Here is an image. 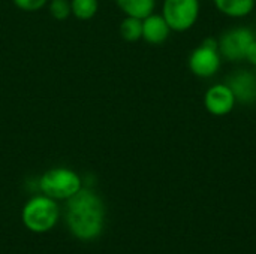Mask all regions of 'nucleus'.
I'll return each mask as SVG.
<instances>
[{"label":"nucleus","instance_id":"20e7f679","mask_svg":"<svg viewBox=\"0 0 256 254\" xmlns=\"http://www.w3.org/2000/svg\"><path fill=\"white\" fill-rule=\"evenodd\" d=\"M222 66V55L219 52V39L214 36L206 37L189 55L188 67L198 78L214 76Z\"/></svg>","mask_w":256,"mask_h":254},{"label":"nucleus","instance_id":"f3484780","mask_svg":"<svg viewBox=\"0 0 256 254\" xmlns=\"http://www.w3.org/2000/svg\"><path fill=\"white\" fill-rule=\"evenodd\" d=\"M255 1H256V0H255Z\"/></svg>","mask_w":256,"mask_h":254},{"label":"nucleus","instance_id":"9d476101","mask_svg":"<svg viewBox=\"0 0 256 254\" xmlns=\"http://www.w3.org/2000/svg\"><path fill=\"white\" fill-rule=\"evenodd\" d=\"M214 7L225 16L244 18L254 12L255 0H213Z\"/></svg>","mask_w":256,"mask_h":254},{"label":"nucleus","instance_id":"6e6552de","mask_svg":"<svg viewBox=\"0 0 256 254\" xmlns=\"http://www.w3.org/2000/svg\"><path fill=\"white\" fill-rule=\"evenodd\" d=\"M226 84L231 87L236 100L250 105L256 102V75L249 70H238L232 73Z\"/></svg>","mask_w":256,"mask_h":254},{"label":"nucleus","instance_id":"f257e3e1","mask_svg":"<svg viewBox=\"0 0 256 254\" xmlns=\"http://www.w3.org/2000/svg\"><path fill=\"white\" fill-rule=\"evenodd\" d=\"M66 223L78 240H96L105 223V205L100 196L88 189H81L69 198L66 201Z\"/></svg>","mask_w":256,"mask_h":254},{"label":"nucleus","instance_id":"39448f33","mask_svg":"<svg viewBox=\"0 0 256 254\" xmlns=\"http://www.w3.org/2000/svg\"><path fill=\"white\" fill-rule=\"evenodd\" d=\"M200 0H164L162 16L177 33L190 30L200 18Z\"/></svg>","mask_w":256,"mask_h":254},{"label":"nucleus","instance_id":"ddd939ff","mask_svg":"<svg viewBox=\"0 0 256 254\" xmlns=\"http://www.w3.org/2000/svg\"><path fill=\"white\" fill-rule=\"evenodd\" d=\"M72 15L78 19H92L99 9V0H70Z\"/></svg>","mask_w":256,"mask_h":254},{"label":"nucleus","instance_id":"0eeeda50","mask_svg":"<svg viewBox=\"0 0 256 254\" xmlns=\"http://www.w3.org/2000/svg\"><path fill=\"white\" fill-rule=\"evenodd\" d=\"M237 105L231 87L225 84H213L204 93V108L213 117L230 115Z\"/></svg>","mask_w":256,"mask_h":254},{"label":"nucleus","instance_id":"f03ea898","mask_svg":"<svg viewBox=\"0 0 256 254\" xmlns=\"http://www.w3.org/2000/svg\"><path fill=\"white\" fill-rule=\"evenodd\" d=\"M60 217V208L57 205V201L40 195L32 198L22 208V223L24 226L34 232V234H44L51 231Z\"/></svg>","mask_w":256,"mask_h":254},{"label":"nucleus","instance_id":"dca6fc26","mask_svg":"<svg viewBox=\"0 0 256 254\" xmlns=\"http://www.w3.org/2000/svg\"><path fill=\"white\" fill-rule=\"evenodd\" d=\"M244 60L249 61L252 66H255L256 67V37L250 42V45H249V48H248V51H246Z\"/></svg>","mask_w":256,"mask_h":254},{"label":"nucleus","instance_id":"f8f14e48","mask_svg":"<svg viewBox=\"0 0 256 254\" xmlns=\"http://www.w3.org/2000/svg\"><path fill=\"white\" fill-rule=\"evenodd\" d=\"M120 36L126 42H138L142 39V19L135 16H124L120 22Z\"/></svg>","mask_w":256,"mask_h":254},{"label":"nucleus","instance_id":"1a4fd4ad","mask_svg":"<svg viewBox=\"0 0 256 254\" xmlns=\"http://www.w3.org/2000/svg\"><path fill=\"white\" fill-rule=\"evenodd\" d=\"M171 31L172 30L170 28V25L165 21V18L162 16V13L153 12L142 19V39L147 43L160 45L170 37Z\"/></svg>","mask_w":256,"mask_h":254},{"label":"nucleus","instance_id":"4468645a","mask_svg":"<svg viewBox=\"0 0 256 254\" xmlns=\"http://www.w3.org/2000/svg\"><path fill=\"white\" fill-rule=\"evenodd\" d=\"M50 13L52 18L63 21L72 15L70 0H51L50 1Z\"/></svg>","mask_w":256,"mask_h":254},{"label":"nucleus","instance_id":"9b49d317","mask_svg":"<svg viewBox=\"0 0 256 254\" xmlns=\"http://www.w3.org/2000/svg\"><path fill=\"white\" fill-rule=\"evenodd\" d=\"M116 4L126 16H135L144 19L154 12L156 0H116Z\"/></svg>","mask_w":256,"mask_h":254},{"label":"nucleus","instance_id":"423d86ee","mask_svg":"<svg viewBox=\"0 0 256 254\" xmlns=\"http://www.w3.org/2000/svg\"><path fill=\"white\" fill-rule=\"evenodd\" d=\"M255 33L249 27H234L220 34L219 52L222 58L228 61H242L246 57V51L250 42L255 39Z\"/></svg>","mask_w":256,"mask_h":254},{"label":"nucleus","instance_id":"7ed1b4c3","mask_svg":"<svg viewBox=\"0 0 256 254\" xmlns=\"http://www.w3.org/2000/svg\"><path fill=\"white\" fill-rule=\"evenodd\" d=\"M42 195L54 201H68L82 189L80 175L68 168H52L39 180Z\"/></svg>","mask_w":256,"mask_h":254},{"label":"nucleus","instance_id":"2eb2a0df","mask_svg":"<svg viewBox=\"0 0 256 254\" xmlns=\"http://www.w3.org/2000/svg\"><path fill=\"white\" fill-rule=\"evenodd\" d=\"M12 3L24 12H36L42 9L48 0H12Z\"/></svg>","mask_w":256,"mask_h":254}]
</instances>
